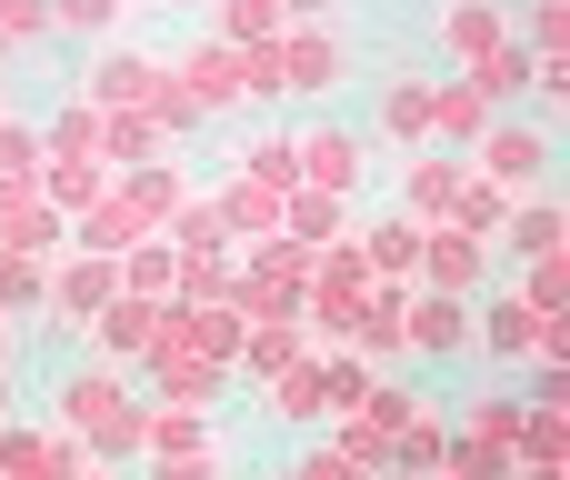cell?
Instances as JSON below:
<instances>
[{
  "label": "cell",
  "mask_w": 570,
  "mask_h": 480,
  "mask_svg": "<svg viewBox=\"0 0 570 480\" xmlns=\"http://www.w3.org/2000/svg\"><path fill=\"white\" fill-rule=\"evenodd\" d=\"M351 160H361V140H351V130H321V140H311V170H321L331 190L351 180Z\"/></svg>",
  "instance_id": "1"
},
{
  "label": "cell",
  "mask_w": 570,
  "mask_h": 480,
  "mask_svg": "<svg viewBox=\"0 0 570 480\" xmlns=\"http://www.w3.org/2000/svg\"><path fill=\"white\" fill-rule=\"evenodd\" d=\"M491 341H501V351H531L541 331H531V311H521V301H501V311H491Z\"/></svg>",
  "instance_id": "2"
},
{
  "label": "cell",
  "mask_w": 570,
  "mask_h": 480,
  "mask_svg": "<svg viewBox=\"0 0 570 480\" xmlns=\"http://www.w3.org/2000/svg\"><path fill=\"white\" fill-rule=\"evenodd\" d=\"M491 170H511V180H531V170H541V140H501V150H491Z\"/></svg>",
  "instance_id": "3"
},
{
  "label": "cell",
  "mask_w": 570,
  "mask_h": 480,
  "mask_svg": "<svg viewBox=\"0 0 570 480\" xmlns=\"http://www.w3.org/2000/svg\"><path fill=\"white\" fill-rule=\"evenodd\" d=\"M0 20L10 30H40V0H0Z\"/></svg>",
  "instance_id": "4"
},
{
  "label": "cell",
  "mask_w": 570,
  "mask_h": 480,
  "mask_svg": "<svg viewBox=\"0 0 570 480\" xmlns=\"http://www.w3.org/2000/svg\"><path fill=\"white\" fill-rule=\"evenodd\" d=\"M60 20H110V0H60Z\"/></svg>",
  "instance_id": "5"
}]
</instances>
